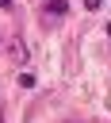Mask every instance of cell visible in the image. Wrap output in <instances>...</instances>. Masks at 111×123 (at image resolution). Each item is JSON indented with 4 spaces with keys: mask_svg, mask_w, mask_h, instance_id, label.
<instances>
[{
    "mask_svg": "<svg viewBox=\"0 0 111 123\" xmlns=\"http://www.w3.org/2000/svg\"><path fill=\"white\" fill-rule=\"evenodd\" d=\"M107 35H111V23H107Z\"/></svg>",
    "mask_w": 111,
    "mask_h": 123,
    "instance_id": "5b68a950",
    "label": "cell"
},
{
    "mask_svg": "<svg viewBox=\"0 0 111 123\" xmlns=\"http://www.w3.org/2000/svg\"><path fill=\"white\" fill-rule=\"evenodd\" d=\"M46 8H50V12H61V15H65V0H46Z\"/></svg>",
    "mask_w": 111,
    "mask_h": 123,
    "instance_id": "7a4b0ae2",
    "label": "cell"
},
{
    "mask_svg": "<svg viewBox=\"0 0 111 123\" xmlns=\"http://www.w3.org/2000/svg\"><path fill=\"white\" fill-rule=\"evenodd\" d=\"M0 8H11V0H0Z\"/></svg>",
    "mask_w": 111,
    "mask_h": 123,
    "instance_id": "277c9868",
    "label": "cell"
},
{
    "mask_svg": "<svg viewBox=\"0 0 111 123\" xmlns=\"http://www.w3.org/2000/svg\"><path fill=\"white\" fill-rule=\"evenodd\" d=\"M11 58H15V62H27V46H23V38L11 42Z\"/></svg>",
    "mask_w": 111,
    "mask_h": 123,
    "instance_id": "6da1fadb",
    "label": "cell"
},
{
    "mask_svg": "<svg viewBox=\"0 0 111 123\" xmlns=\"http://www.w3.org/2000/svg\"><path fill=\"white\" fill-rule=\"evenodd\" d=\"M100 4H103V0H84V8H88V12H96Z\"/></svg>",
    "mask_w": 111,
    "mask_h": 123,
    "instance_id": "3957f363",
    "label": "cell"
}]
</instances>
